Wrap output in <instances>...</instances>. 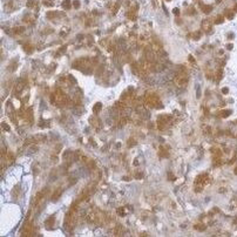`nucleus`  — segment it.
<instances>
[{
	"label": "nucleus",
	"mask_w": 237,
	"mask_h": 237,
	"mask_svg": "<svg viewBox=\"0 0 237 237\" xmlns=\"http://www.w3.org/2000/svg\"><path fill=\"white\" fill-rule=\"evenodd\" d=\"M101 109H102V103L101 102H96L94 106H93V113L94 114H99L101 112Z\"/></svg>",
	"instance_id": "18"
},
{
	"label": "nucleus",
	"mask_w": 237,
	"mask_h": 237,
	"mask_svg": "<svg viewBox=\"0 0 237 237\" xmlns=\"http://www.w3.org/2000/svg\"><path fill=\"white\" fill-rule=\"evenodd\" d=\"M228 92H229V89H228L227 87L222 88V93H223V94H228Z\"/></svg>",
	"instance_id": "37"
},
{
	"label": "nucleus",
	"mask_w": 237,
	"mask_h": 237,
	"mask_svg": "<svg viewBox=\"0 0 237 237\" xmlns=\"http://www.w3.org/2000/svg\"><path fill=\"white\" fill-rule=\"evenodd\" d=\"M61 6H62L64 10H69L72 7V1H70V0H64Z\"/></svg>",
	"instance_id": "21"
},
{
	"label": "nucleus",
	"mask_w": 237,
	"mask_h": 237,
	"mask_svg": "<svg viewBox=\"0 0 237 237\" xmlns=\"http://www.w3.org/2000/svg\"><path fill=\"white\" fill-rule=\"evenodd\" d=\"M136 144V142H135V140H133V139H130L129 141H128V147H133V145H135Z\"/></svg>",
	"instance_id": "33"
},
{
	"label": "nucleus",
	"mask_w": 237,
	"mask_h": 237,
	"mask_svg": "<svg viewBox=\"0 0 237 237\" xmlns=\"http://www.w3.org/2000/svg\"><path fill=\"white\" fill-rule=\"evenodd\" d=\"M26 6L29 8H33V7H35L36 6V1H35V0H28V1H27V4H26Z\"/></svg>",
	"instance_id": "27"
},
{
	"label": "nucleus",
	"mask_w": 237,
	"mask_h": 237,
	"mask_svg": "<svg viewBox=\"0 0 237 237\" xmlns=\"http://www.w3.org/2000/svg\"><path fill=\"white\" fill-rule=\"evenodd\" d=\"M44 5L47 6V7H52V6L54 5V3H53V1H47V0H44Z\"/></svg>",
	"instance_id": "32"
},
{
	"label": "nucleus",
	"mask_w": 237,
	"mask_h": 237,
	"mask_svg": "<svg viewBox=\"0 0 237 237\" xmlns=\"http://www.w3.org/2000/svg\"><path fill=\"white\" fill-rule=\"evenodd\" d=\"M123 234V228L122 225H117L115 229H114V235L115 236H121Z\"/></svg>",
	"instance_id": "22"
},
{
	"label": "nucleus",
	"mask_w": 237,
	"mask_h": 237,
	"mask_svg": "<svg viewBox=\"0 0 237 237\" xmlns=\"http://www.w3.org/2000/svg\"><path fill=\"white\" fill-rule=\"evenodd\" d=\"M199 7H201L202 12L206 13V14H209V13L212 11V6H211V5H204V4H202V3H199Z\"/></svg>",
	"instance_id": "14"
},
{
	"label": "nucleus",
	"mask_w": 237,
	"mask_h": 237,
	"mask_svg": "<svg viewBox=\"0 0 237 237\" xmlns=\"http://www.w3.org/2000/svg\"><path fill=\"white\" fill-rule=\"evenodd\" d=\"M24 117H25L28 122H31V123H32V121H33V109H32V108H27V109H26Z\"/></svg>",
	"instance_id": "13"
},
{
	"label": "nucleus",
	"mask_w": 237,
	"mask_h": 237,
	"mask_svg": "<svg viewBox=\"0 0 237 237\" xmlns=\"http://www.w3.org/2000/svg\"><path fill=\"white\" fill-rule=\"evenodd\" d=\"M224 16L223 15H217V16H215V20H214V24H216V25H221V24H223L224 23Z\"/></svg>",
	"instance_id": "19"
},
{
	"label": "nucleus",
	"mask_w": 237,
	"mask_h": 237,
	"mask_svg": "<svg viewBox=\"0 0 237 237\" xmlns=\"http://www.w3.org/2000/svg\"><path fill=\"white\" fill-rule=\"evenodd\" d=\"M67 102H68V98H67V95L62 92L60 88H59V89H55V90H54V92L51 94V103H52L53 106L62 107V106H65Z\"/></svg>",
	"instance_id": "3"
},
{
	"label": "nucleus",
	"mask_w": 237,
	"mask_h": 237,
	"mask_svg": "<svg viewBox=\"0 0 237 237\" xmlns=\"http://www.w3.org/2000/svg\"><path fill=\"white\" fill-rule=\"evenodd\" d=\"M25 88V81L20 80V81H18V83L15 85V89H14V93L18 95L20 92H23V89Z\"/></svg>",
	"instance_id": "11"
},
{
	"label": "nucleus",
	"mask_w": 237,
	"mask_h": 237,
	"mask_svg": "<svg viewBox=\"0 0 237 237\" xmlns=\"http://www.w3.org/2000/svg\"><path fill=\"white\" fill-rule=\"evenodd\" d=\"M144 102L148 107L150 108H155V109H158L162 107V103H161V100L158 98L157 94L155 93H152V92H148L147 94L144 95Z\"/></svg>",
	"instance_id": "4"
},
{
	"label": "nucleus",
	"mask_w": 237,
	"mask_h": 237,
	"mask_svg": "<svg viewBox=\"0 0 237 237\" xmlns=\"http://www.w3.org/2000/svg\"><path fill=\"white\" fill-rule=\"evenodd\" d=\"M73 5H74L75 8H79L80 7V1H78V0H76V1H74V4H73Z\"/></svg>",
	"instance_id": "35"
},
{
	"label": "nucleus",
	"mask_w": 237,
	"mask_h": 237,
	"mask_svg": "<svg viewBox=\"0 0 237 237\" xmlns=\"http://www.w3.org/2000/svg\"><path fill=\"white\" fill-rule=\"evenodd\" d=\"M127 16H128L129 20H136V18H137V12H136V10H130L128 13H127Z\"/></svg>",
	"instance_id": "16"
},
{
	"label": "nucleus",
	"mask_w": 237,
	"mask_h": 237,
	"mask_svg": "<svg viewBox=\"0 0 237 237\" xmlns=\"http://www.w3.org/2000/svg\"><path fill=\"white\" fill-rule=\"evenodd\" d=\"M170 120H171L170 115H160L158 119H157V127H158V129L160 130L166 129L167 127L170 124Z\"/></svg>",
	"instance_id": "8"
},
{
	"label": "nucleus",
	"mask_w": 237,
	"mask_h": 237,
	"mask_svg": "<svg viewBox=\"0 0 237 237\" xmlns=\"http://www.w3.org/2000/svg\"><path fill=\"white\" fill-rule=\"evenodd\" d=\"M76 204H78V202L72 204V207L69 208V210L67 211L66 217H65V227L68 230L74 228V224H75V221H76V210H78Z\"/></svg>",
	"instance_id": "2"
},
{
	"label": "nucleus",
	"mask_w": 237,
	"mask_h": 237,
	"mask_svg": "<svg viewBox=\"0 0 237 237\" xmlns=\"http://www.w3.org/2000/svg\"><path fill=\"white\" fill-rule=\"evenodd\" d=\"M234 173H235V175H237V167L235 168V170H234Z\"/></svg>",
	"instance_id": "39"
},
{
	"label": "nucleus",
	"mask_w": 237,
	"mask_h": 237,
	"mask_svg": "<svg viewBox=\"0 0 237 237\" xmlns=\"http://www.w3.org/2000/svg\"><path fill=\"white\" fill-rule=\"evenodd\" d=\"M202 29L206 32V33H210L211 29H212V23L209 20V19H204L202 21Z\"/></svg>",
	"instance_id": "10"
},
{
	"label": "nucleus",
	"mask_w": 237,
	"mask_h": 237,
	"mask_svg": "<svg viewBox=\"0 0 237 237\" xmlns=\"http://www.w3.org/2000/svg\"><path fill=\"white\" fill-rule=\"evenodd\" d=\"M194 1H198V0H194ZM199 1H201V0H199Z\"/></svg>",
	"instance_id": "42"
},
{
	"label": "nucleus",
	"mask_w": 237,
	"mask_h": 237,
	"mask_svg": "<svg viewBox=\"0 0 237 237\" xmlns=\"http://www.w3.org/2000/svg\"><path fill=\"white\" fill-rule=\"evenodd\" d=\"M54 224H55V217L54 216H49L47 220L45 221V225H46V228H53L54 227Z\"/></svg>",
	"instance_id": "12"
},
{
	"label": "nucleus",
	"mask_w": 237,
	"mask_h": 237,
	"mask_svg": "<svg viewBox=\"0 0 237 237\" xmlns=\"http://www.w3.org/2000/svg\"><path fill=\"white\" fill-rule=\"evenodd\" d=\"M216 3H217V4H220V3H222V0H216Z\"/></svg>",
	"instance_id": "40"
},
{
	"label": "nucleus",
	"mask_w": 237,
	"mask_h": 237,
	"mask_svg": "<svg viewBox=\"0 0 237 237\" xmlns=\"http://www.w3.org/2000/svg\"><path fill=\"white\" fill-rule=\"evenodd\" d=\"M189 61H190V62H191V64H193V65H194V66H195V65H196V62H195V59H194V58H193V57H191V55H190V57H189Z\"/></svg>",
	"instance_id": "36"
},
{
	"label": "nucleus",
	"mask_w": 237,
	"mask_h": 237,
	"mask_svg": "<svg viewBox=\"0 0 237 237\" xmlns=\"http://www.w3.org/2000/svg\"><path fill=\"white\" fill-rule=\"evenodd\" d=\"M47 193H48V188H44L42 190H40L39 193H36L35 196L32 198V202H31V207L32 208H35L36 206H39L40 202L42 201V199L47 196Z\"/></svg>",
	"instance_id": "7"
},
{
	"label": "nucleus",
	"mask_w": 237,
	"mask_h": 237,
	"mask_svg": "<svg viewBox=\"0 0 237 237\" xmlns=\"http://www.w3.org/2000/svg\"><path fill=\"white\" fill-rule=\"evenodd\" d=\"M194 228H195L196 230H198V231H204V230L207 229V225H204V224H202V223H199V224H195Z\"/></svg>",
	"instance_id": "24"
},
{
	"label": "nucleus",
	"mask_w": 237,
	"mask_h": 237,
	"mask_svg": "<svg viewBox=\"0 0 237 237\" xmlns=\"http://www.w3.org/2000/svg\"><path fill=\"white\" fill-rule=\"evenodd\" d=\"M32 234H33V222L27 221L20 230V236L21 237H28V236H32Z\"/></svg>",
	"instance_id": "9"
},
{
	"label": "nucleus",
	"mask_w": 237,
	"mask_h": 237,
	"mask_svg": "<svg viewBox=\"0 0 237 237\" xmlns=\"http://www.w3.org/2000/svg\"><path fill=\"white\" fill-rule=\"evenodd\" d=\"M61 194H62V189H57L55 191H54V194L52 195V197H51V199L53 202H55V201H58V199L60 198V196H61Z\"/></svg>",
	"instance_id": "15"
},
{
	"label": "nucleus",
	"mask_w": 237,
	"mask_h": 237,
	"mask_svg": "<svg viewBox=\"0 0 237 237\" xmlns=\"http://www.w3.org/2000/svg\"><path fill=\"white\" fill-rule=\"evenodd\" d=\"M23 48H24V51H25L27 54H31V53L33 52V46H32V45H29V44H25Z\"/></svg>",
	"instance_id": "23"
},
{
	"label": "nucleus",
	"mask_w": 237,
	"mask_h": 237,
	"mask_svg": "<svg viewBox=\"0 0 237 237\" xmlns=\"http://www.w3.org/2000/svg\"><path fill=\"white\" fill-rule=\"evenodd\" d=\"M24 31H25V28H24V27L18 26V27H14V28L12 29V33H13V34H15V35H19V34L24 33Z\"/></svg>",
	"instance_id": "20"
},
{
	"label": "nucleus",
	"mask_w": 237,
	"mask_h": 237,
	"mask_svg": "<svg viewBox=\"0 0 237 237\" xmlns=\"http://www.w3.org/2000/svg\"><path fill=\"white\" fill-rule=\"evenodd\" d=\"M167 1H170V0H167Z\"/></svg>",
	"instance_id": "43"
},
{
	"label": "nucleus",
	"mask_w": 237,
	"mask_h": 237,
	"mask_svg": "<svg viewBox=\"0 0 237 237\" xmlns=\"http://www.w3.org/2000/svg\"><path fill=\"white\" fill-rule=\"evenodd\" d=\"M201 35H202V33L199 32V31H196L195 33H193V36H194V39H195V40H198L199 38H201Z\"/></svg>",
	"instance_id": "28"
},
{
	"label": "nucleus",
	"mask_w": 237,
	"mask_h": 237,
	"mask_svg": "<svg viewBox=\"0 0 237 237\" xmlns=\"http://www.w3.org/2000/svg\"><path fill=\"white\" fill-rule=\"evenodd\" d=\"M58 14H59L58 12H48V13H47V16L49 18V19H54V18H55Z\"/></svg>",
	"instance_id": "29"
},
{
	"label": "nucleus",
	"mask_w": 237,
	"mask_h": 237,
	"mask_svg": "<svg viewBox=\"0 0 237 237\" xmlns=\"http://www.w3.org/2000/svg\"><path fill=\"white\" fill-rule=\"evenodd\" d=\"M160 156H162V157H168L169 156V153H168V150H166L165 148H160Z\"/></svg>",
	"instance_id": "26"
},
{
	"label": "nucleus",
	"mask_w": 237,
	"mask_h": 237,
	"mask_svg": "<svg viewBox=\"0 0 237 237\" xmlns=\"http://www.w3.org/2000/svg\"><path fill=\"white\" fill-rule=\"evenodd\" d=\"M234 10H235V11L237 12V4H236V6H235V8H234Z\"/></svg>",
	"instance_id": "41"
},
{
	"label": "nucleus",
	"mask_w": 237,
	"mask_h": 237,
	"mask_svg": "<svg viewBox=\"0 0 237 237\" xmlns=\"http://www.w3.org/2000/svg\"><path fill=\"white\" fill-rule=\"evenodd\" d=\"M1 128L5 130V132H10L11 130V128H10V126L7 124V123H5V122H3L1 123Z\"/></svg>",
	"instance_id": "31"
},
{
	"label": "nucleus",
	"mask_w": 237,
	"mask_h": 237,
	"mask_svg": "<svg viewBox=\"0 0 237 237\" xmlns=\"http://www.w3.org/2000/svg\"><path fill=\"white\" fill-rule=\"evenodd\" d=\"M173 12H174V14H175V15H178V14H180L178 8H174V11H173Z\"/></svg>",
	"instance_id": "38"
},
{
	"label": "nucleus",
	"mask_w": 237,
	"mask_h": 237,
	"mask_svg": "<svg viewBox=\"0 0 237 237\" xmlns=\"http://www.w3.org/2000/svg\"><path fill=\"white\" fill-rule=\"evenodd\" d=\"M230 114H231V111H222V112L218 113V116L224 119V117H228Z\"/></svg>",
	"instance_id": "25"
},
{
	"label": "nucleus",
	"mask_w": 237,
	"mask_h": 237,
	"mask_svg": "<svg viewBox=\"0 0 237 237\" xmlns=\"http://www.w3.org/2000/svg\"><path fill=\"white\" fill-rule=\"evenodd\" d=\"M124 214H126L124 207H121V208L117 209V215H119V216H124Z\"/></svg>",
	"instance_id": "30"
},
{
	"label": "nucleus",
	"mask_w": 237,
	"mask_h": 237,
	"mask_svg": "<svg viewBox=\"0 0 237 237\" xmlns=\"http://www.w3.org/2000/svg\"><path fill=\"white\" fill-rule=\"evenodd\" d=\"M234 16H235V13H234L232 10H225V12H224V18H227L228 20H232Z\"/></svg>",
	"instance_id": "17"
},
{
	"label": "nucleus",
	"mask_w": 237,
	"mask_h": 237,
	"mask_svg": "<svg viewBox=\"0 0 237 237\" xmlns=\"http://www.w3.org/2000/svg\"><path fill=\"white\" fill-rule=\"evenodd\" d=\"M93 62H95V59L89 60L87 58H81V59H78L73 62V68L79 69V70L86 73V74H90V73H92Z\"/></svg>",
	"instance_id": "1"
},
{
	"label": "nucleus",
	"mask_w": 237,
	"mask_h": 237,
	"mask_svg": "<svg viewBox=\"0 0 237 237\" xmlns=\"http://www.w3.org/2000/svg\"><path fill=\"white\" fill-rule=\"evenodd\" d=\"M188 80H189V76H188L187 69H186L184 67H181V68L176 72L175 82H176L178 86H186V85L188 83Z\"/></svg>",
	"instance_id": "6"
},
{
	"label": "nucleus",
	"mask_w": 237,
	"mask_h": 237,
	"mask_svg": "<svg viewBox=\"0 0 237 237\" xmlns=\"http://www.w3.org/2000/svg\"><path fill=\"white\" fill-rule=\"evenodd\" d=\"M142 177H143V173H136V174H135V178L141 180Z\"/></svg>",
	"instance_id": "34"
},
{
	"label": "nucleus",
	"mask_w": 237,
	"mask_h": 237,
	"mask_svg": "<svg viewBox=\"0 0 237 237\" xmlns=\"http://www.w3.org/2000/svg\"><path fill=\"white\" fill-rule=\"evenodd\" d=\"M210 182H211V178H210V176L207 175V174H202V175L197 176L196 180H195V188H196L195 191H196V193L202 191L203 188H204L207 184H209Z\"/></svg>",
	"instance_id": "5"
}]
</instances>
